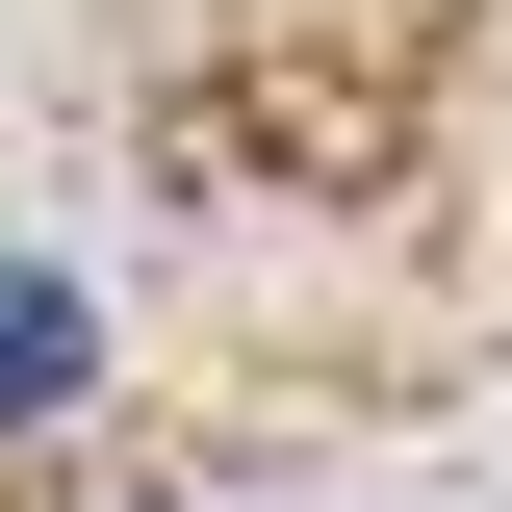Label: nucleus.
I'll return each instance as SVG.
<instances>
[{
    "label": "nucleus",
    "instance_id": "nucleus-1",
    "mask_svg": "<svg viewBox=\"0 0 512 512\" xmlns=\"http://www.w3.org/2000/svg\"><path fill=\"white\" fill-rule=\"evenodd\" d=\"M77 359H103V333H77V282H0V436H26V410H77Z\"/></svg>",
    "mask_w": 512,
    "mask_h": 512
}]
</instances>
